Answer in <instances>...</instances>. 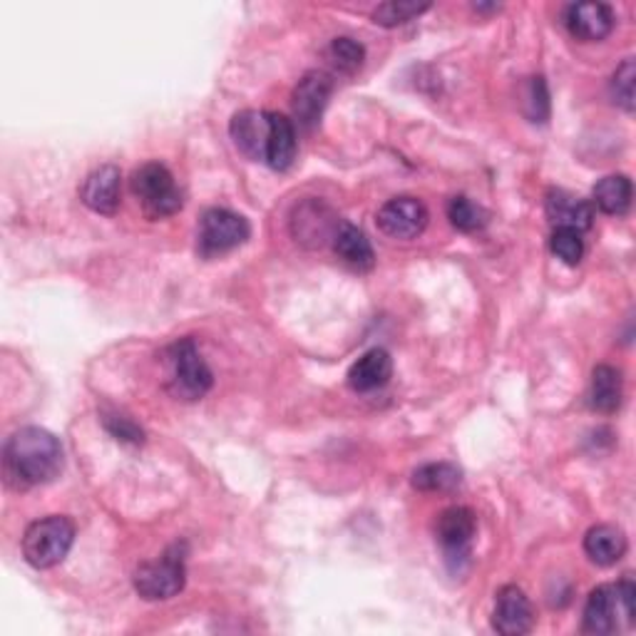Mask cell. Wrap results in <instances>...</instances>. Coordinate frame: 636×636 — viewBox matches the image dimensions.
Instances as JSON below:
<instances>
[{
	"instance_id": "24",
	"label": "cell",
	"mask_w": 636,
	"mask_h": 636,
	"mask_svg": "<svg viewBox=\"0 0 636 636\" xmlns=\"http://www.w3.org/2000/svg\"><path fill=\"white\" fill-rule=\"evenodd\" d=\"M448 220L458 232L473 234V232L485 229L490 214H487L481 204L473 202V199L452 197L450 204H448Z\"/></svg>"
},
{
	"instance_id": "15",
	"label": "cell",
	"mask_w": 636,
	"mask_h": 636,
	"mask_svg": "<svg viewBox=\"0 0 636 636\" xmlns=\"http://www.w3.org/2000/svg\"><path fill=\"white\" fill-rule=\"evenodd\" d=\"M547 216L554 226H570V229L585 232L595 222V207L587 199H579L564 189L547 191Z\"/></svg>"
},
{
	"instance_id": "4",
	"label": "cell",
	"mask_w": 636,
	"mask_h": 636,
	"mask_svg": "<svg viewBox=\"0 0 636 636\" xmlns=\"http://www.w3.org/2000/svg\"><path fill=\"white\" fill-rule=\"evenodd\" d=\"M133 191L150 220H164L182 209V191L172 172L160 162H147L133 174Z\"/></svg>"
},
{
	"instance_id": "17",
	"label": "cell",
	"mask_w": 636,
	"mask_h": 636,
	"mask_svg": "<svg viewBox=\"0 0 636 636\" xmlns=\"http://www.w3.org/2000/svg\"><path fill=\"white\" fill-rule=\"evenodd\" d=\"M336 224V216L328 212V207L324 204H316V202H309L303 204L301 209H296V216H294V234L299 241H313V244H324V241H334L336 232H338Z\"/></svg>"
},
{
	"instance_id": "23",
	"label": "cell",
	"mask_w": 636,
	"mask_h": 636,
	"mask_svg": "<svg viewBox=\"0 0 636 636\" xmlns=\"http://www.w3.org/2000/svg\"><path fill=\"white\" fill-rule=\"evenodd\" d=\"M460 483H463V473L450 463H431L413 473V487L421 492H452Z\"/></svg>"
},
{
	"instance_id": "21",
	"label": "cell",
	"mask_w": 636,
	"mask_h": 636,
	"mask_svg": "<svg viewBox=\"0 0 636 636\" xmlns=\"http://www.w3.org/2000/svg\"><path fill=\"white\" fill-rule=\"evenodd\" d=\"M334 251L341 257L348 266L359 269V272H369V269L376 264V254H373V247L365 232L353 224H341L338 226L334 237Z\"/></svg>"
},
{
	"instance_id": "28",
	"label": "cell",
	"mask_w": 636,
	"mask_h": 636,
	"mask_svg": "<svg viewBox=\"0 0 636 636\" xmlns=\"http://www.w3.org/2000/svg\"><path fill=\"white\" fill-rule=\"evenodd\" d=\"M634 80H636V67L634 60H624L612 75V98L614 102L624 108L626 112L634 110Z\"/></svg>"
},
{
	"instance_id": "26",
	"label": "cell",
	"mask_w": 636,
	"mask_h": 636,
	"mask_svg": "<svg viewBox=\"0 0 636 636\" xmlns=\"http://www.w3.org/2000/svg\"><path fill=\"white\" fill-rule=\"evenodd\" d=\"M552 254L564 261L568 266H577L582 257H585V241H582V232L570 229V226H554L550 239Z\"/></svg>"
},
{
	"instance_id": "19",
	"label": "cell",
	"mask_w": 636,
	"mask_h": 636,
	"mask_svg": "<svg viewBox=\"0 0 636 636\" xmlns=\"http://www.w3.org/2000/svg\"><path fill=\"white\" fill-rule=\"evenodd\" d=\"M585 552L599 568H612L626 552V535L614 525L591 527L585 537Z\"/></svg>"
},
{
	"instance_id": "7",
	"label": "cell",
	"mask_w": 636,
	"mask_h": 636,
	"mask_svg": "<svg viewBox=\"0 0 636 636\" xmlns=\"http://www.w3.org/2000/svg\"><path fill=\"white\" fill-rule=\"evenodd\" d=\"M428 226V209L415 197H396L381 207L378 229L394 239H415Z\"/></svg>"
},
{
	"instance_id": "31",
	"label": "cell",
	"mask_w": 636,
	"mask_h": 636,
	"mask_svg": "<svg viewBox=\"0 0 636 636\" xmlns=\"http://www.w3.org/2000/svg\"><path fill=\"white\" fill-rule=\"evenodd\" d=\"M616 595H620L624 616L629 622H634V616H636V585H634L632 574H626V577L620 582V585H616Z\"/></svg>"
},
{
	"instance_id": "11",
	"label": "cell",
	"mask_w": 636,
	"mask_h": 636,
	"mask_svg": "<svg viewBox=\"0 0 636 636\" xmlns=\"http://www.w3.org/2000/svg\"><path fill=\"white\" fill-rule=\"evenodd\" d=\"M80 199L98 214H115L122 202V174L112 164L90 172L80 187Z\"/></svg>"
},
{
	"instance_id": "30",
	"label": "cell",
	"mask_w": 636,
	"mask_h": 636,
	"mask_svg": "<svg viewBox=\"0 0 636 636\" xmlns=\"http://www.w3.org/2000/svg\"><path fill=\"white\" fill-rule=\"evenodd\" d=\"M104 428H108L112 433V438L120 442H133V446H139V442L145 440L142 428L125 415H104Z\"/></svg>"
},
{
	"instance_id": "14",
	"label": "cell",
	"mask_w": 636,
	"mask_h": 636,
	"mask_svg": "<svg viewBox=\"0 0 636 636\" xmlns=\"http://www.w3.org/2000/svg\"><path fill=\"white\" fill-rule=\"evenodd\" d=\"M624 614L620 595H616V585H602L591 589V595L585 604V620H582V632L607 636L620 629L616 616Z\"/></svg>"
},
{
	"instance_id": "22",
	"label": "cell",
	"mask_w": 636,
	"mask_h": 636,
	"mask_svg": "<svg viewBox=\"0 0 636 636\" xmlns=\"http://www.w3.org/2000/svg\"><path fill=\"white\" fill-rule=\"evenodd\" d=\"M632 179L626 174H609V177L599 179L591 197H595V204L602 209L604 214L612 216H624L632 207Z\"/></svg>"
},
{
	"instance_id": "1",
	"label": "cell",
	"mask_w": 636,
	"mask_h": 636,
	"mask_svg": "<svg viewBox=\"0 0 636 636\" xmlns=\"http://www.w3.org/2000/svg\"><path fill=\"white\" fill-rule=\"evenodd\" d=\"M63 470V446L55 435L35 428L15 431L3 448L5 485L13 490H28L35 485L55 481Z\"/></svg>"
},
{
	"instance_id": "12",
	"label": "cell",
	"mask_w": 636,
	"mask_h": 636,
	"mask_svg": "<svg viewBox=\"0 0 636 636\" xmlns=\"http://www.w3.org/2000/svg\"><path fill=\"white\" fill-rule=\"evenodd\" d=\"M269 133H272V122H269V112L257 110H241L232 117L229 135L237 145V150L249 157V160H266V145Z\"/></svg>"
},
{
	"instance_id": "29",
	"label": "cell",
	"mask_w": 636,
	"mask_h": 636,
	"mask_svg": "<svg viewBox=\"0 0 636 636\" xmlns=\"http://www.w3.org/2000/svg\"><path fill=\"white\" fill-rule=\"evenodd\" d=\"M527 115L533 122H545L550 115V95L543 77H533L527 85Z\"/></svg>"
},
{
	"instance_id": "8",
	"label": "cell",
	"mask_w": 636,
	"mask_h": 636,
	"mask_svg": "<svg viewBox=\"0 0 636 636\" xmlns=\"http://www.w3.org/2000/svg\"><path fill=\"white\" fill-rule=\"evenodd\" d=\"M331 92H334V77H331L328 73H321V70L307 73L299 80V85L294 87V95H291L294 115L303 129H311L319 125V120L321 115H324V110L328 104Z\"/></svg>"
},
{
	"instance_id": "13",
	"label": "cell",
	"mask_w": 636,
	"mask_h": 636,
	"mask_svg": "<svg viewBox=\"0 0 636 636\" xmlns=\"http://www.w3.org/2000/svg\"><path fill=\"white\" fill-rule=\"evenodd\" d=\"M564 25L582 42L604 40L614 28V13L604 3H574L564 11Z\"/></svg>"
},
{
	"instance_id": "10",
	"label": "cell",
	"mask_w": 636,
	"mask_h": 636,
	"mask_svg": "<svg viewBox=\"0 0 636 636\" xmlns=\"http://www.w3.org/2000/svg\"><path fill=\"white\" fill-rule=\"evenodd\" d=\"M475 533L477 520L470 508H448L438 517V527H435V535H438V543L448 554V562L467 560Z\"/></svg>"
},
{
	"instance_id": "5",
	"label": "cell",
	"mask_w": 636,
	"mask_h": 636,
	"mask_svg": "<svg viewBox=\"0 0 636 636\" xmlns=\"http://www.w3.org/2000/svg\"><path fill=\"white\" fill-rule=\"evenodd\" d=\"M167 361L172 365L170 390L174 396L182 400H199L207 396L214 378L191 338H182V341L170 346Z\"/></svg>"
},
{
	"instance_id": "9",
	"label": "cell",
	"mask_w": 636,
	"mask_h": 636,
	"mask_svg": "<svg viewBox=\"0 0 636 636\" xmlns=\"http://www.w3.org/2000/svg\"><path fill=\"white\" fill-rule=\"evenodd\" d=\"M535 612L525 591L515 585H508L498 591L492 612V629L502 636H522L533 632Z\"/></svg>"
},
{
	"instance_id": "25",
	"label": "cell",
	"mask_w": 636,
	"mask_h": 636,
	"mask_svg": "<svg viewBox=\"0 0 636 636\" xmlns=\"http://www.w3.org/2000/svg\"><path fill=\"white\" fill-rule=\"evenodd\" d=\"M326 55L331 60V65H334V70H338V73L353 75L356 70H361V65H363L365 50H363L361 42H356L353 38H336L328 46Z\"/></svg>"
},
{
	"instance_id": "18",
	"label": "cell",
	"mask_w": 636,
	"mask_h": 636,
	"mask_svg": "<svg viewBox=\"0 0 636 636\" xmlns=\"http://www.w3.org/2000/svg\"><path fill=\"white\" fill-rule=\"evenodd\" d=\"M272 133L266 145V164L276 172H286L296 160V127L294 122L278 112H269Z\"/></svg>"
},
{
	"instance_id": "6",
	"label": "cell",
	"mask_w": 636,
	"mask_h": 636,
	"mask_svg": "<svg viewBox=\"0 0 636 636\" xmlns=\"http://www.w3.org/2000/svg\"><path fill=\"white\" fill-rule=\"evenodd\" d=\"M249 222L229 209H207L199 224V251L202 257H216L241 247L249 239Z\"/></svg>"
},
{
	"instance_id": "27",
	"label": "cell",
	"mask_w": 636,
	"mask_h": 636,
	"mask_svg": "<svg viewBox=\"0 0 636 636\" xmlns=\"http://www.w3.org/2000/svg\"><path fill=\"white\" fill-rule=\"evenodd\" d=\"M431 3H411V0H394V3H383L373 11V23L383 25V28H396L413 17L428 11Z\"/></svg>"
},
{
	"instance_id": "16",
	"label": "cell",
	"mask_w": 636,
	"mask_h": 636,
	"mask_svg": "<svg viewBox=\"0 0 636 636\" xmlns=\"http://www.w3.org/2000/svg\"><path fill=\"white\" fill-rule=\"evenodd\" d=\"M390 373H394V361H390L388 351L371 348L369 353H363L351 365V371H348V386L359 390V394H371V390L386 386L390 381Z\"/></svg>"
},
{
	"instance_id": "3",
	"label": "cell",
	"mask_w": 636,
	"mask_h": 636,
	"mask_svg": "<svg viewBox=\"0 0 636 636\" xmlns=\"http://www.w3.org/2000/svg\"><path fill=\"white\" fill-rule=\"evenodd\" d=\"M185 545H172L160 560L145 562L135 572V589L147 602H164V599L177 597L185 589Z\"/></svg>"
},
{
	"instance_id": "2",
	"label": "cell",
	"mask_w": 636,
	"mask_h": 636,
	"mask_svg": "<svg viewBox=\"0 0 636 636\" xmlns=\"http://www.w3.org/2000/svg\"><path fill=\"white\" fill-rule=\"evenodd\" d=\"M75 543V525L67 517L35 520L23 535V557L35 570H50L67 557Z\"/></svg>"
},
{
	"instance_id": "20",
	"label": "cell",
	"mask_w": 636,
	"mask_h": 636,
	"mask_svg": "<svg viewBox=\"0 0 636 636\" xmlns=\"http://www.w3.org/2000/svg\"><path fill=\"white\" fill-rule=\"evenodd\" d=\"M624 388H622V373L612 369V365H597L591 373V390H589V406L597 413L612 415L622 408Z\"/></svg>"
}]
</instances>
